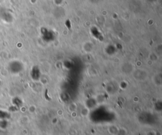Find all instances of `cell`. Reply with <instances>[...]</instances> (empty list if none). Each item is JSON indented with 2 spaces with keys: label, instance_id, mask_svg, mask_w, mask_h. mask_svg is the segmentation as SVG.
<instances>
[{
  "label": "cell",
  "instance_id": "cell-1",
  "mask_svg": "<svg viewBox=\"0 0 162 135\" xmlns=\"http://www.w3.org/2000/svg\"><path fill=\"white\" fill-rule=\"evenodd\" d=\"M9 117V114L3 110H0V120H6Z\"/></svg>",
  "mask_w": 162,
  "mask_h": 135
}]
</instances>
